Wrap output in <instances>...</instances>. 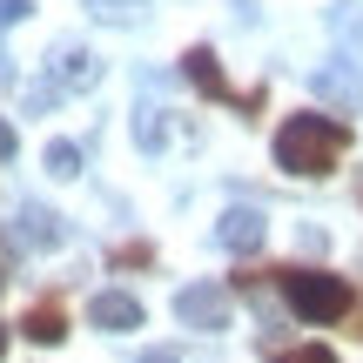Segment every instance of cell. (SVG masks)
<instances>
[{
  "label": "cell",
  "instance_id": "obj_1",
  "mask_svg": "<svg viewBox=\"0 0 363 363\" xmlns=\"http://www.w3.org/2000/svg\"><path fill=\"white\" fill-rule=\"evenodd\" d=\"M350 148V128L330 115H289L276 128V169L283 175H330Z\"/></svg>",
  "mask_w": 363,
  "mask_h": 363
},
{
  "label": "cell",
  "instance_id": "obj_2",
  "mask_svg": "<svg viewBox=\"0 0 363 363\" xmlns=\"http://www.w3.org/2000/svg\"><path fill=\"white\" fill-rule=\"evenodd\" d=\"M276 289H283V303L303 323H343L357 310V289L330 269H276Z\"/></svg>",
  "mask_w": 363,
  "mask_h": 363
},
{
  "label": "cell",
  "instance_id": "obj_3",
  "mask_svg": "<svg viewBox=\"0 0 363 363\" xmlns=\"http://www.w3.org/2000/svg\"><path fill=\"white\" fill-rule=\"evenodd\" d=\"M182 74H189L195 88L208 94V101H235V108H249V115L262 108V94H235V88H229V74H222L216 48H189V54H182Z\"/></svg>",
  "mask_w": 363,
  "mask_h": 363
},
{
  "label": "cell",
  "instance_id": "obj_4",
  "mask_svg": "<svg viewBox=\"0 0 363 363\" xmlns=\"http://www.w3.org/2000/svg\"><path fill=\"white\" fill-rule=\"evenodd\" d=\"M175 316H182L189 330H229V289H216V283L175 289Z\"/></svg>",
  "mask_w": 363,
  "mask_h": 363
},
{
  "label": "cell",
  "instance_id": "obj_5",
  "mask_svg": "<svg viewBox=\"0 0 363 363\" xmlns=\"http://www.w3.org/2000/svg\"><path fill=\"white\" fill-rule=\"evenodd\" d=\"M48 81H54L61 94H88L94 81H101V61H94L88 48H74V40H61V48L48 54Z\"/></svg>",
  "mask_w": 363,
  "mask_h": 363
},
{
  "label": "cell",
  "instance_id": "obj_6",
  "mask_svg": "<svg viewBox=\"0 0 363 363\" xmlns=\"http://www.w3.org/2000/svg\"><path fill=\"white\" fill-rule=\"evenodd\" d=\"M88 323L94 330H142V303L128 289H101V296H88Z\"/></svg>",
  "mask_w": 363,
  "mask_h": 363
},
{
  "label": "cell",
  "instance_id": "obj_7",
  "mask_svg": "<svg viewBox=\"0 0 363 363\" xmlns=\"http://www.w3.org/2000/svg\"><path fill=\"white\" fill-rule=\"evenodd\" d=\"M262 229H269V222H262V208H229V216L216 222V242L235 249V256H249V249H262Z\"/></svg>",
  "mask_w": 363,
  "mask_h": 363
},
{
  "label": "cell",
  "instance_id": "obj_8",
  "mask_svg": "<svg viewBox=\"0 0 363 363\" xmlns=\"http://www.w3.org/2000/svg\"><path fill=\"white\" fill-rule=\"evenodd\" d=\"M13 235H21L27 249H61V216H54V208H40V202H27L21 216H13Z\"/></svg>",
  "mask_w": 363,
  "mask_h": 363
},
{
  "label": "cell",
  "instance_id": "obj_9",
  "mask_svg": "<svg viewBox=\"0 0 363 363\" xmlns=\"http://www.w3.org/2000/svg\"><path fill=\"white\" fill-rule=\"evenodd\" d=\"M310 88L323 94V101H363V61H343V67H316L310 74Z\"/></svg>",
  "mask_w": 363,
  "mask_h": 363
},
{
  "label": "cell",
  "instance_id": "obj_10",
  "mask_svg": "<svg viewBox=\"0 0 363 363\" xmlns=\"http://www.w3.org/2000/svg\"><path fill=\"white\" fill-rule=\"evenodd\" d=\"M21 330H27V343H40V350H54V343L67 337V316H61V303H34Z\"/></svg>",
  "mask_w": 363,
  "mask_h": 363
},
{
  "label": "cell",
  "instance_id": "obj_11",
  "mask_svg": "<svg viewBox=\"0 0 363 363\" xmlns=\"http://www.w3.org/2000/svg\"><path fill=\"white\" fill-rule=\"evenodd\" d=\"M88 13H94V21H108V27H135L148 13V0H88Z\"/></svg>",
  "mask_w": 363,
  "mask_h": 363
},
{
  "label": "cell",
  "instance_id": "obj_12",
  "mask_svg": "<svg viewBox=\"0 0 363 363\" xmlns=\"http://www.w3.org/2000/svg\"><path fill=\"white\" fill-rule=\"evenodd\" d=\"M48 175L74 182V175H81V148H74V142H54V148H48Z\"/></svg>",
  "mask_w": 363,
  "mask_h": 363
},
{
  "label": "cell",
  "instance_id": "obj_13",
  "mask_svg": "<svg viewBox=\"0 0 363 363\" xmlns=\"http://www.w3.org/2000/svg\"><path fill=\"white\" fill-rule=\"evenodd\" d=\"M269 363H337V350H330V343H289V350H276Z\"/></svg>",
  "mask_w": 363,
  "mask_h": 363
},
{
  "label": "cell",
  "instance_id": "obj_14",
  "mask_svg": "<svg viewBox=\"0 0 363 363\" xmlns=\"http://www.w3.org/2000/svg\"><path fill=\"white\" fill-rule=\"evenodd\" d=\"M330 21H337V34L363 40V13H357V0H337V13H330Z\"/></svg>",
  "mask_w": 363,
  "mask_h": 363
},
{
  "label": "cell",
  "instance_id": "obj_15",
  "mask_svg": "<svg viewBox=\"0 0 363 363\" xmlns=\"http://www.w3.org/2000/svg\"><path fill=\"white\" fill-rule=\"evenodd\" d=\"M54 101H61V88H54V81H34V88H27V115H48Z\"/></svg>",
  "mask_w": 363,
  "mask_h": 363
},
{
  "label": "cell",
  "instance_id": "obj_16",
  "mask_svg": "<svg viewBox=\"0 0 363 363\" xmlns=\"http://www.w3.org/2000/svg\"><path fill=\"white\" fill-rule=\"evenodd\" d=\"M34 13V0H0V27H21Z\"/></svg>",
  "mask_w": 363,
  "mask_h": 363
},
{
  "label": "cell",
  "instance_id": "obj_17",
  "mask_svg": "<svg viewBox=\"0 0 363 363\" xmlns=\"http://www.w3.org/2000/svg\"><path fill=\"white\" fill-rule=\"evenodd\" d=\"M13 148H21V135H13V121H0V162H13Z\"/></svg>",
  "mask_w": 363,
  "mask_h": 363
},
{
  "label": "cell",
  "instance_id": "obj_18",
  "mask_svg": "<svg viewBox=\"0 0 363 363\" xmlns=\"http://www.w3.org/2000/svg\"><path fill=\"white\" fill-rule=\"evenodd\" d=\"M148 363H182V350H169V343H162V350H148Z\"/></svg>",
  "mask_w": 363,
  "mask_h": 363
},
{
  "label": "cell",
  "instance_id": "obj_19",
  "mask_svg": "<svg viewBox=\"0 0 363 363\" xmlns=\"http://www.w3.org/2000/svg\"><path fill=\"white\" fill-rule=\"evenodd\" d=\"M0 81H13V67H7V54H0Z\"/></svg>",
  "mask_w": 363,
  "mask_h": 363
},
{
  "label": "cell",
  "instance_id": "obj_20",
  "mask_svg": "<svg viewBox=\"0 0 363 363\" xmlns=\"http://www.w3.org/2000/svg\"><path fill=\"white\" fill-rule=\"evenodd\" d=\"M0 350H7V330H0Z\"/></svg>",
  "mask_w": 363,
  "mask_h": 363
},
{
  "label": "cell",
  "instance_id": "obj_21",
  "mask_svg": "<svg viewBox=\"0 0 363 363\" xmlns=\"http://www.w3.org/2000/svg\"><path fill=\"white\" fill-rule=\"evenodd\" d=\"M0 289H7V269H0Z\"/></svg>",
  "mask_w": 363,
  "mask_h": 363
}]
</instances>
